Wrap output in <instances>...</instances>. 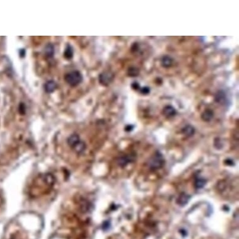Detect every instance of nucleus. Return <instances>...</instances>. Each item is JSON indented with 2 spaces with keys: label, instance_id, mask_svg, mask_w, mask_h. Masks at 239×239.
I'll use <instances>...</instances> for the list:
<instances>
[{
  "label": "nucleus",
  "instance_id": "nucleus-15",
  "mask_svg": "<svg viewBox=\"0 0 239 239\" xmlns=\"http://www.w3.org/2000/svg\"><path fill=\"white\" fill-rule=\"evenodd\" d=\"M139 73H140V70H139V69L134 66L130 67V68L128 70V72H127L128 76L131 77H137L139 75Z\"/></svg>",
  "mask_w": 239,
  "mask_h": 239
},
{
  "label": "nucleus",
  "instance_id": "nucleus-11",
  "mask_svg": "<svg viewBox=\"0 0 239 239\" xmlns=\"http://www.w3.org/2000/svg\"><path fill=\"white\" fill-rule=\"evenodd\" d=\"M216 101L218 103H224L225 102L226 96L225 94L222 91H219L216 95V97H215Z\"/></svg>",
  "mask_w": 239,
  "mask_h": 239
},
{
  "label": "nucleus",
  "instance_id": "nucleus-12",
  "mask_svg": "<svg viewBox=\"0 0 239 239\" xmlns=\"http://www.w3.org/2000/svg\"><path fill=\"white\" fill-rule=\"evenodd\" d=\"M85 149H86L85 143L84 142H83L82 141H80L76 146L74 147L73 149L77 153L81 154V153L84 152V151L85 150Z\"/></svg>",
  "mask_w": 239,
  "mask_h": 239
},
{
  "label": "nucleus",
  "instance_id": "nucleus-7",
  "mask_svg": "<svg viewBox=\"0 0 239 239\" xmlns=\"http://www.w3.org/2000/svg\"><path fill=\"white\" fill-rule=\"evenodd\" d=\"M44 53L48 58H52L55 54V48L52 44L48 43L44 49Z\"/></svg>",
  "mask_w": 239,
  "mask_h": 239
},
{
  "label": "nucleus",
  "instance_id": "nucleus-6",
  "mask_svg": "<svg viewBox=\"0 0 239 239\" xmlns=\"http://www.w3.org/2000/svg\"><path fill=\"white\" fill-rule=\"evenodd\" d=\"M80 141V138L77 134H73L68 139V143L71 148L73 149Z\"/></svg>",
  "mask_w": 239,
  "mask_h": 239
},
{
  "label": "nucleus",
  "instance_id": "nucleus-14",
  "mask_svg": "<svg viewBox=\"0 0 239 239\" xmlns=\"http://www.w3.org/2000/svg\"><path fill=\"white\" fill-rule=\"evenodd\" d=\"M73 51L72 48L70 45H67L64 52V57L67 59H71L73 57Z\"/></svg>",
  "mask_w": 239,
  "mask_h": 239
},
{
  "label": "nucleus",
  "instance_id": "nucleus-9",
  "mask_svg": "<svg viewBox=\"0 0 239 239\" xmlns=\"http://www.w3.org/2000/svg\"><path fill=\"white\" fill-rule=\"evenodd\" d=\"M202 119L205 122H210L213 117V112L212 110L207 109L202 114Z\"/></svg>",
  "mask_w": 239,
  "mask_h": 239
},
{
  "label": "nucleus",
  "instance_id": "nucleus-18",
  "mask_svg": "<svg viewBox=\"0 0 239 239\" xmlns=\"http://www.w3.org/2000/svg\"><path fill=\"white\" fill-rule=\"evenodd\" d=\"M150 91L149 87H143L140 89V92L143 95H148Z\"/></svg>",
  "mask_w": 239,
  "mask_h": 239
},
{
  "label": "nucleus",
  "instance_id": "nucleus-4",
  "mask_svg": "<svg viewBox=\"0 0 239 239\" xmlns=\"http://www.w3.org/2000/svg\"><path fill=\"white\" fill-rule=\"evenodd\" d=\"M135 159L133 155H128L125 156H123L119 158L118 160V163L120 166H125L130 162H131Z\"/></svg>",
  "mask_w": 239,
  "mask_h": 239
},
{
  "label": "nucleus",
  "instance_id": "nucleus-17",
  "mask_svg": "<svg viewBox=\"0 0 239 239\" xmlns=\"http://www.w3.org/2000/svg\"><path fill=\"white\" fill-rule=\"evenodd\" d=\"M205 180H203V179L201 178H197V180H196V187L197 188H202V187H204V185H205Z\"/></svg>",
  "mask_w": 239,
  "mask_h": 239
},
{
  "label": "nucleus",
  "instance_id": "nucleus-19",
  "mask_svg": "<svg viewBox=\"0 0 239 239\" xmlns=\"http://www.w3.org/2000/svg\"><path fill=\"white\" fill-rule=\"evenodd\" d=\"M25 109H26V107L25 105H24L23 103H21V105H19V112L22 114H24L25 112Z\"/></svg>",
  "mask_w": 239,
  "mask_h": 239
},
{
  "label": "nucleus",
  "instance_id": "nucleus-5",
  "mask_svg": "<svg viewBox=\"0 0 239 239\" xmlns=\"http://www.w3.org/2000/svg\"><path fill=\"white\" fill-rule=\"evenodd\" d=\"M57 83L53 80H50L45 83V86H44V88H45V90L46 93H51L53 92L56 88H57Z\"/></svg>",
  "mask_w": 239,
  "mask_h": 239
},
{
  "label": "nucleus",
  "instance_id": "nucleus-16",
  "mask_svg": "<svg viewBox=\"0 0 239 239\" xmlns=\"http://www.w3.org/2000/svg\"><path fill=\"white\" fill-rule=\"evenodd\" d=\"M188 200H189V198L187 197L186 195H185L184 194L182 195L180 197V198H178V200L180 201L178 202V204H180V205H182H182H185V204H187V201H188Z\"/></svg>",
  "mask_w": 239,
  "mask_h": 239
},
{
  "label": "nucleus",
  "instance_id": "nucleus-2",
  "mask_svg": "<svg viewBox=\"0 0 239 239\" xmlns=\"http://www.w3.org/2000/svg\"><path fill=\"white\" fill-rule=\"evenodd\" d=\"M164 164V159L160 153H157L151 158L149 160V167L152 170H156L161 168Z\"/></svg>",
  "mask_w": 239,
  "mask_h": 239
},
{
  "label": "nucleus",
  "instance_id": "nucleus-13",
  "mask_svg": "<svg viewBox=\"0 0 239 239\" xmlns=\"http://www.w3.org/2000/svg\"><path fill=\"white\" fill-rule=\"evenodd\" d=\"M182 133L187 137H191L195 133V129L191 125H187L182 129Z\"/></svg>",
  "mask_w": 239,
  "mask_h": 239
},
{
  "label": "nucleus",
  "instance_id": "nucleus-1",
  "mask_svg": "<svg viewBox=\"0 0 239 239\" xmlns=\"http://www.w3.org/2000/svg\"><path fill=\"white\" fill-rule=\"evenodd\" d=\"M65 79L68 84L70 86H77L82 83L83 77L78 71H73L65 75Z\"/></svg>",
  "mask_w": 239,
  "mask_h": 239
},
{
  "label": "nucleus",
  "instance_id": "nucleus-10",
  "mask_svg": "<svg viewBox=\"0 0 239 239\" xmlns=\"http://www.w3.org/2000/svg\"><path fill=\"white\" fill-rule=\"evenodd\" d=\"M162 66L164 68H169L172 65L173 63V59L169 56H164L162 58Z\"/></svg>",
  "mask_w": 239,
  "mask_h": 239
},
{
  "label": "nucleus",
  "instance_id": "nucleus-3",
  "mask_svg": "<svg viewBox=\"0 0 239 239\" xmlns=\"http://www.w3.org/2000/svg\"><path fill=\"white\" fill-rule=\"evenodd\" d=\"M113 77V74L110 71H105L99 75V82L103 86H108L112 82Z\"/></svg>",
  "mask_w": 239,
  "mask_h": 239
},
{
  "label": "nucleus",
  "instance_id": "nucleus-8",
  "mask_svg": "<svg viewBox=\"0 0 239 239\" xmlns=\"http://www.w3.org/2000/svg\"><path fill=\"white\" fill-rule=\"evenodd\" d=\"M163 113L165 117L170 118L175 116L176 115V110L172 106H166L163 110Z\"/></svg>",
  "mask_w": 239,
  "mask_h": 239
},
{
  "label": "nucleus",
  "instance_id": "nucleus-20",
  "mask_svg": "<svg viewBox=\"0 0 239 239\" xmlns=\"http://www.w3.org/2000/svg\"><path fill=\"white\" fill-rule=\"evenodd\" d=\"M131 87H132V88L133 90H138L139 88H140V85H139V84L138 83L134 82V83H132V85H131Z\"/></svg>",
  "mask_w": 239,
  "mask_h": 239
}]
</instances>
